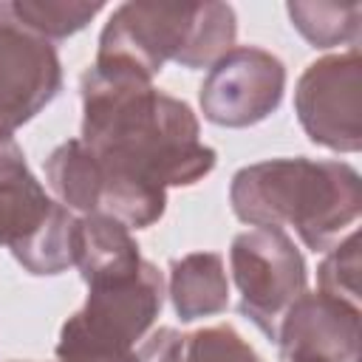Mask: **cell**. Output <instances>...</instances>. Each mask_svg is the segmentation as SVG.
Instances as JSON below:
<instances>
[{"mask_svg": "<svg viewBox=\"0 0 362 362\" xmlns=\"http://www.w3.org/2000/svg\"><path fill=\"white\" fill-rule=\"evenodd\" d=\"M82 144L110 178L153 189L192 187L215 164V147L201 141L192 107L158 90L153 79L107 62H93L79 76Z\"/></svg>", "mask_w": 362, "mask_h": 362, "instance_id": "obj_1", "label": "cell"}, {"mask_svg": "<svg viewBox=\"0 0 362 362\" xmlns=\"http://www.w3.org/2000/svg\"><path fill=\"white\" fill-rule=\"evenodd\" d=\"M229 206L249 226L294 229L311 252H328L362 212V178L339 158H266L229 181Z\"/></svg>", "mask_w": 362, "mask_h": 362, "instance_id": "obj_2", "label": "cell"}, {"mask_svg": "<svg viewBox=\"0 0 362 362\" xmlns=\"http://www.w3.org/2000/svg\"><path fill=\"white\" fill-rule=\"evenodd\" d=\"M238 17L229 3L130 0L110 11L93 62L122 65L156 79L167 62L212 68L235 48Z\"/></svg>", "mask_w": 362, "mask_h": 362, "instance_id": "obj_3", "label": "cell"}, {"mask_svg": "<svg viewBox=\"0 0 362 362\" xmlns=\"http://www.w3.org/2000/svg\"><path fill=\"white\" fill-rule=\"evenodd\" d=\"M164 305V277L156 263L122 280L88 286L85 305L71 314L57 339L59 362H133Z\"/></svg>", "mask_w": 362, "mask_h": 362, "instance_id": "obj_4", "label": "cell"}, {"mask_svg": "<svg viewBox=\"0 0 362 362\" xmlns=\"http://www.w3.org/2000/svg\"><path fill=\"white\" fill-rule=\"evenodd\" d=\"M229 272L240 291L238 311L272 342L286 311L308 291V266L286 229L249 226L232 238Z\"/></svg>", "mask_w": 362, "mask_h": 362, "instance_id": "obj_5", "label": "cell"}, {"mask_svg": "<svg viewBox=\"0 0 362 362\" xmlns=\"http://www.w3.org/2000/svg\"><path fill=\"white\" fill-rule=\"evenodd\" d=\"M294 113L305 136L334 153L362 147V57L359 48L314 59L297 79Z\"/></svg>", "mask_w": 362, "mask_h": 362, "instance_id": "obj_6", "label": "cell"}, {"mask_svg": "<svg viewBox=\"0 0 362 362\" xmlns=\"http://www.w3.org/2000/svg\"><path fill=\"white\" fill-rule=\"evenodd\" d=\"M286 65L257 45H235L204 76L198 105L206 122L229 130L266 122L283 102Z\"/></svg>", "mask_w": 362, "mask_h": 362, "instance_id": "obj_7", "label": "cell"}, {"mask_svg": "<svg viewBox=\"0 0 362 362\" xmlns=\"http://www.w3.org/2000/svg\"><path fill=\"white\" fill-rule=\"evenodd\" d=\"M62 90V62L40 40L0 17V130L14 133Z\"/></svg>", "mask_w": 362, "mask_h": 362, "instance_id": "obj_8", "label": "cell"}, {"mask_svg": "<svg viewBox=\"0 0 362 362\" xmlns=\"http://www.w3.org/2000/svg\"><path fill=\"white\" fill-rule=\"evenodd\" d=\"M274 342L280 359L297 362H356L359 305L322 291H305L280 320Z\"/></svg>", "mask_w": 362, "mask_h": 362, "instance_id": "obj_9", "label": "cell"}, {"mask_svg": "<svg viewBox=\"0 0 362 362\" xmlns=\"http://www.w3.org/2000/svg\"><path fill=\"white\" fill-rule=\"evenodd\" d=\"M57 201L28 170L14 133L0 130V246L23 243L51 212Z\"/></svg>", "mask_w": 362, "mask_h": 362, "instance_id": "obj_10", "label": "cell"}, {"mask_svg": "<svg viewBox=\"0 0 362 362\" xmlns=\"http://www.w3.org/2000/svg\"><path fill=\"white\" fill-rule=\"evenodd\" d=\"M144 257L139 252L136 238L124 223L110 215H76V238H74V266L85 286L107 283L130 277L141 269Z\"/></svg>", "mask_w": 362, "mask_h": 362, "instance_id": "obj_11", "label": "cell"}, {"mask_svg": "<svg viewBox=\"0 0 362 362\" xmlns=\"http://www.w3.org/2000/svg\"><path fill=\"white\" fill-rule=\"evenodd\" d=\"M167 297L181 322L223 314L229 308V274L223 255L189 252L170 263Z\"/></svg>", "mask_w": 362, "mask_h": 362, "instance_id": "obj_12", "label": "cell"}, {"mask_svg": "<svg viewBox=\"0 0 362 362\" xmlns=\"http://www.w3.org/2000/svg\"><path fill=\"white\" fill-rule=\"evenodd\" d=\"M45 184L54 192V201H59L74 215H93L102 204L105 170L82 144V139H68L48 153Z\"/></svg>", "mask_w": 362, "mask_h": 362, "instance_id": "obj_13", "label": "cell"}, {"mask_svg": "<svg viewBox=\"0 0 362 362\" xmlns=\"http://www.w3.org/2000/svg\"><path fill=\"white\" fill-rule=\"evenodd\" d=\"M291 25L300 37L320 51L328 48H359V28H362V6L356 0L337 3V0H291L286 6Z\"/></svg>", "mask_w": 362, "mask_h": 362, "instance_id": "obj_14", "label": "cell"}, {"mask_svg": "<svg viewBox=\"0 0 362 362\" xmlns=\"http://www.w3.org/2000/svg\"><path fill=\"white\" fill-rule=\"evenodd\" d=\"M74 238H76V215L57 201L48 218L23 243H17L8 252L28 274L57 277L74 266Z\"/></svg>", "mask_w": 362, "mask_h": 362, "instance_id": "obj_15", "label": "cell"}, {"mask_svg": "<svg viewBox=\"0 0 362 362\" xmlns=\"http://www.w3.org/2000/svg\"><path fill=\"white\" fill-rule=\"evenodd\" d=\"M105 3H85V0H11L0 3V17L20 25L23 31L40 40H65L79 34Z\"/></svg>", "mask_w": 362, "mask_h": 362, "instance_id": "obj_16", "label": "cell"}, {"mask_svg": "<svg viewBox=\"0 0 362 362\" xmlns=\"http://www.w3.org/2000/svg\"><path fill=\"white\" fill-rule=\"evenodd\" d=\"M317 291L337 297L342 303L359 305V232L351 229L339 243H334L320 269H317Z\"/></svg>", "mask_w": 362, "mask_h": 362, "instance_id": "obj_17", "label": "cell"}, {"mask_svg": "<svg viewBox=\"0 0 362 362\" xmlns=\"http://www.w3.org/2000/svg\"><path fill=\"white\" fill-rule=\"evenodd\" d=\"M181 362H263V356L232 325H206L184 337Z\"/></svg>", "mask_w": 362, "mask_h": 362, "instance_id": "obj_18", "label": "cell"}, {"mask_svg": "<svg viewBox=\"0 0 362 362\" xmlns=\"http://www.w3.org/2000/svg\"><path fill=\"white\" fill-rule=\"evenodd\" d=\"M184 337L187 334H181L170 325L156 328L141 339V345L133 354V362H181Z\"/></svg>", "mask_w": 362, "mask_h": 362, "instance_id": "obj_19", "label": "cell"}, {"mask_svg": "<svg viewBox=\"0 0 362 362\" xmlns=\"http://www.w3.org/2000/svg\"><path fill=\"white\" fill-rule=\"evenodd\" d=\"M280 362H297V359H280Z\"/></svg>", "mask_w": 362, "mask_h": 362, "instance_id": "obj_20", "label": "cell"}]
</instances>
